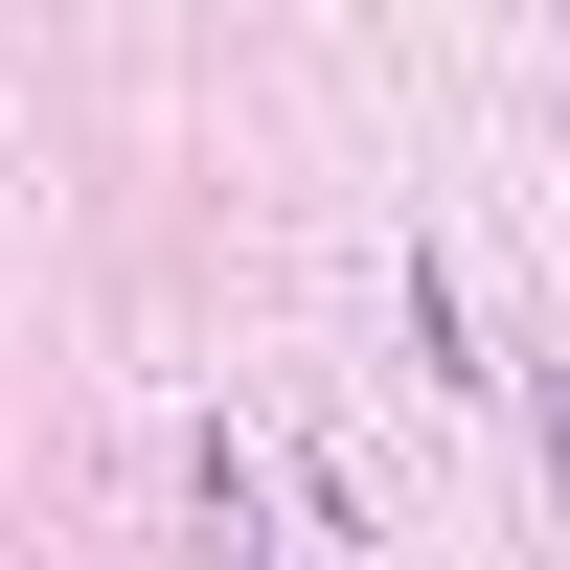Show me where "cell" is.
Segmentation results:
<instances>
[{"instance_id":"6da1fadb","label":"cell","mask_w":570,"mask_h":570,"mask_svg":"<svg viewBox=\"0 0 570 570\" xmlns=\"http://www.w3.org/2000/svg\"><path fill=\"white\" fill-rule=\"evenodd\" d=\"M525 456H548V502H570V389H525Z\"/></svg>"}]
</instances>
